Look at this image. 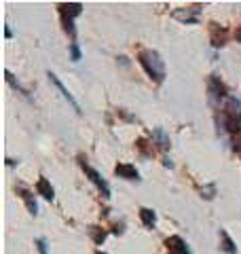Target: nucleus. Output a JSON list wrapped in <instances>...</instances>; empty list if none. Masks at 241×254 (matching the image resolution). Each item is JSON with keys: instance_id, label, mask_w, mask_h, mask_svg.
<instances>
[{"instance_id": "obj_16", "label": "nucleus", "mask_w": 241, "mask_h": 254, "mask_svg": "<svg viewBox=\"0 0 241 254\" xmlns=\"http://www.w3.org/2000/svg\"><path fill=\"white\" fill-rule=\"evenodd\" d=\"M87 233H89V237L93 240V244H98V246H102L104 240L108 237V233L104 231V229H100V227H89V229H87Z\"/></svg>"}, {"instance_id": "obj_14", "label": "nucleus", "mask_w": 241, "mask_h": 254, "mask_svg": "<svg viewBox=\"0 0 241 254\" xmlns=\"http://www.w3.org/2000/svg\"><path fill=\"white\" fill-rule=\"evenodd\" d=\"M220 250L227 252V254H237V246L235 242L231 240V235L224 231V229H220Z\"/></svg>"}, {"instance_id": "obj_15", "label": "nucleus", "mask_w": 241, "mask_h": 254, "mask_svg": "<svg viewBox=\"0 0 241 254\" xmlns=\"http://www.w3.org/2000/svg\"><path fill=\"white\" fill-rule=\"evenodd\" d=\"M140 218H142V225L146 227V229H155V225H157V214H155V210L142 208L140 210Z\"/></svg>"}, {"instance_id": "obj_8", "label": "nucleus", "mask_w": 241, "mask_h": 254, "mask_svg": "<svg viewBox=\"0 0 241 254\" xmlns=\"http://www.w3.org/2000/svg\"><path fill=\"white\" fill-rule=\"evenodd\" d=\"M165 248H167V254H190L186 242H184L180 235L167 237V240H165Z\"/></svg>"}, {"instance_id": "obj_13", "label": "nucleus", "mask_w": 241, "mask_h": 254, "mask_svg": "<svg viewBox=\"0 0 241 254\" xmlns=\"http://www.w3.org/2000/svg\"><path fill=\"white\" fill-rule=\"evenodd\" d=\"M152 144H157L161 150H167L170 148V136H167L161 127H155V129H152Z\"/></svg>"}, {"instance_id": "obj_20", "label": "nucleus", "mask_w": 241, "mask_h": 254, "mask_svg": "<svg viewBox=\"0 0 241 254\" xmlns=\"http://www.w3.org/2000/svg\"><path fill=\"white\" fill-rule=\"evenodd\" d=\"M214 195H216V185L201 189V197H205V199H214Z\"/></svg>"}, {"instance_id": "obj_11", "label": "nucleus", "mask_w": 241, "mask_h": 254, "mask_svg": "<svg viewBox=\"0 0 241 254\" xmlns=\"http://www.w3.org/2000/svg\"><path fill=\"white\" fill-rule=\"evenodd\" d=\"M15 190H17V195H19L21 199H23V203H26L28 212L32 214V216H36V214H38V205H36V199H34V195H32V193H30V190H28L26 187H17Z\"/></svg>"}, {"instance_id": "obj_22", "label": "nucleus", "mask_w": 241, "mask_h": 254, "mask_svg": "<svg viewBox=\"0 0 241 254\" xmlns=\"http://www.w3.org/2000/svg\"><path fill=\"white\" fill-rule=\"evenodd\" d=\"M233 148H235V153L241 155V136L235 138V142H233Z\"/></svg>"}, {"instance_id": "obj_18", "label": "nucleus", "mask_w": 241, "mask_h": 254, "mask_svg": "<svg viewBox=\"0 0 241 254\" xmlns=\"http://www.w3.org/2000/svg\"><path fill=\"white\" fill-rule=\"evenodd\" d=\"M135 146H138V150H140L144 157H150V155H152V144H148V142L144 140V138H140L138 142H135Z\"/></svg>"}, {"instance_id": "obj_3", "label": "nucleus", "mask_w": 241, "mask_h": 254, "mask_svg": "<svg viewBox=\"0 0 241 254\" xmlns=\"http://www.w3.org/2000/svg\"><path fill=\"white\" fill-rule=\"evenodd\" d=\"M60 15H61V23H63V30L74 38L76 36V30H74V17H78L83 13V4L80 2H61L60 6Z\"/></svg>"}, {"instance_id": "obj_19", "label": "nucleus", "mask_w": 241, "mask_h": 254, "mask_svg": "<svg viewBox=\"0 0 241 254\" xmlns=\"http://www.w3.org/2000/svg\"><path fill=\"white\" fill-rule=\"evenodd\" d=\"M80 58H83V55H80L78 45L76 43H70V60L72 62H80Z\"/></svg>"}, {"instance_id": "obj_17", "label": "nucleus", "mask_w": 241, "mask_h": 254, "mask_svg": "<svg viewBox=\"0 0 241 254\" xmlns=\"http://www.w3.org/2000/svg\"><path fill=\"white\" fill-rule=\"evenodd\" d=\"M4 76H6V83H9V85L13 87V89H17L21 95H30V93H28V89H23V87H21L17 81H15V76L9 72V70H6V72H4Z\"/></svg>"}, {"instance_id": "obj_10", "label": "nucleus", "mask_w": 241, "mask_h": 254, "mask_svg": "<svg viewBox=\"0 0 241 254\" xmlns=\"http://www.w3.org/2000/svg\"><path fill=\"white\" fill-rule=\"evenodd\" d=\"M115 174L125 180H140V172L135 170V165H131V163H119L115 168Z\"/></svg>"}, {"instance_id": "obj_24", "label": "nucleus", "mask_w": 241, "mask_h": 254, "mask_svg": "<svg viewBox=\"0 0 241 254\" xmlns=\"http://www.w3.org/2000/svg\"><path fill=\"white\" fill-rule=\"evenodd\" d=\"M4 36H6V38H11V36H13V32H11V28H4Z\"/></svg>"}, {"instance_id": "obj_9", "label": "nucleus", "mask_w": 241, "mask_h": 254, "mask_svg": "<svg viewBox=\"0 0 241 254\" xmlns=\"http://www.w3.org/2000/svg\"><path fill=\"white\" fill-rule=\"evenodd\" d=\"M47 76H49V81H51V83H53V85H55V87H58V89H60V93L63 95V100H68V104H70V106L74 108L76 113L80 115V106H78V102H76L74 98H72V93L66 89V87H63V83H61L60 78H58V76H55V74L51 72V70H49V72H47Z\"/></svg>"}, {"instance_id": "obj_1", "label": "nucleus", "mask_w": 241, "mask_h": 254, "mask_svg": "<svg viewBox=\"0 0 241 254\" xmlns=\"http://www.w3.org/2000/svg\"><path fill=\"white\" fill-rule=\"evenodd\" d=\"M218 125L222 127V131H229V133H239L241 129V102L237 98L229 95L222 104L220 110V119H218Z\"/></svg>"}, {"instance_id": "obj_2", "label": "nucleus", "mask_w": 241, "mask_h": 254, "mask_svg": "<svg viewBox=\"0 0 241 254\" xmlns=\"http://www.w3.org/2000/svg\"><path fill=\"white\" fill-rule=\"evenodd\" d=\"M138 62H140V66L144 68V72H146L157 85H161L165 81V62L161 60V55L157 51L142 49L138 53Z\"/></svg>"}, {"instance_id": "obj_26", "label": "nucleus", "mask_w": 241, "mask_h": 254, "mask_svg": "<svg viewBox=\"0 0 241 254\" xmlns=\"http://www.w3.org/2000/svg\"><path fill=\"white\" fill-rule=\"evenodd\" d=\"M98 254H106V252H98Z\"/></svg>"}, {"instance_id": "obj_5", "label": "nucleus", "mask_w": 241, "mask_h": 254, "mask_svg": "<svg viewBox=\"0 0 241 254\" xmlns=\"http://www.w3.org/2000/svg\"><path fill=\"white\" fill-rule=\"evenodd\" d=\"M80 168H83V172L87 174V176H89V180L93 182V185L98 187V190L102 193V197H104V199H108V197H110V187H108V182L102 178V174H100L98 170H93L91 165L87 163L83 157H80Z\"/></svg>"}, {"instance_id": "obj_4", "label": "nucleus", "mask_w": 241, "mask_h": 254, "mask_svg": "<svg viewBox=\"0 0 241 254\" xmlns=\"http://www.w3.org/2000/svg\"><path fill=\"white\" fill-rule=\"evenodd\" d=\"M207 91H210V102L214 106H218L220 102L224 104V100L229 98L227 87L220 81V76H216V74H210V78H207Z\"/></svg>"}, {"instance_id": "obj_21", "label": "nucleus", "mask_w": 241, "mask_h": 254, "mask_svg": "<svg viewBox=\"0 0 241 254\" xmlns=\"http://www.w3.org/2000/svg\"><path fill=\"white\" fill-rule=\"evenodd\" d=\"M36 248H38V254H49L47 252V242L45 240H36Z\"/></svg>"}, {"instance_id": "obj_7", "label": "nucleus", "mask_w": 241, "mask_h": 254, "mask_svg": "<svg viewBox=\"0 0 241 254\" xmlns=\"http://www.w3.org/2000/svg\"><path fill=\"white\" fill-rule=\"evenodd\" d=\"M227 38H229V32H227V28L224 26H218V23H210V43H212V47H224L227 45Z\"/></svg>"}, {"instance_id": "obj_25", "label": "nucleus", "mask_w": 241, "mask_h": 254, "mask_svg": "<svg viewBox=\"0 0 241 254\" xmlns=\"http://www.w3.org/2000/svg\"><path fill=\"white\" fill-rule=\"evenodd\" d=\"M235 36H237V41H239V43H241V26H239V28H237V30H235Z\"/></svg>"}, {"instance_id": "obj_12", "label": "nucleus", "mask_w": 241, "mask_h": 254, "mask_svg": "<svg viewBox=\"0 0 241 254\" xmlns=\"http://www.w3.org/2000/svg\"><path fill=\"white\" fill-rule=\"evenodd\" d=\"M36 193L43 195L47 201H53L55 199V189L51 187V182L47 180V178H38V182H36Z\"/></svg>"}, {"instance_id": "obj_6", "label": "nucleus", "mask_w": 241, "mask_h": 254, "mask_svg": "<svg viewBox=\"0 0 241 254\" xmlns=\"http://www.w3.org/2000/svg\"><path fill=\"white\" fill-rule=\"evenodd\" d=\"M199 15H201V4H190V6L176 9L172 13V17L182 21V23H186V26H190V23H199Z\"/></svg>"}, {"instance_id": "obj_23", "label": "nucleus", "mask_w": 241, "mask_h": 254, "mask_svg": "<svg viewBox=\"0 0 241 254\" xmlns=\"http://www.w3.org/2000/svg\"><path fill=\"white\" fill-rule=\"evenodd\" d=\"M163 165H165V168H174V163L170 161V159H163Z\"/></svg>"}]
</instances>
